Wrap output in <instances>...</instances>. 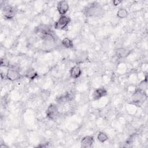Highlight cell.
I'll list each match as a JSON object with an SVG mask.
<instances>
[{
    "mask_svg": "<svg viewBox=\"0 0 148 148\" xmlns=\"http://www.w3.org/2000/svg\"><path fill=\"white\" fill-rule=\"evenodd\" d=\"M102 8L97 3H91L84 9V13L88 17L98 16L101 13Z\"/></svg>",
    "mask_w": 148,
    "mask_h": 148,
    "instance_id": "6da1fadb",
    "label": "cell"
},
{
    "mask_svg": "<svg viewBox=\"0 0 148 148\" xmlns=\"http://www.w3.org/2000/svg\"><path fill=\"white\" fill-rule=\"evenodd\" d=\"M71 22L69 17L65 15L61 16L60 18L54 23V27L56 29L62 30L67 27Z\"/></svg>",
    "mask_w": 148,
    "mask_h": 148,
    "instance_id": "7a4b0ae2",
    "label": "cell"
},
{
    "mask_svg": "<svg viewBox=\"0 0 148 148\" xmlns=\"http://www.w3.org/2000/svg\"><path fill=\"white\" fill-rule=\"evenodd\" d=\"M47 117L51 120H55L59 115V111L57 105L54 103H51L49 105L46 111Z\"/></svg>",
    "mask_w": 148,
    "mask_h": 148,
    "instance_id": "3957f363",
    "label": "cell"
},
{
    "mask_svg": "<svg viewBox=\"0 0 148 148\" xmlns=\"http://www.w3.org/2000/svg\"><path fill=\"white\" fill-rule=\"evenodd\" d=\"M146 97L147 95L145 94L144 90L138 88L132 95V101L135 103L141 104L145 101Z\"/></svg>",
    "mask_w": 148,
    "mask_h": 148,
    "instance_id": "277c9868",
    "label": "cell"
},
{
    "mask_svg": "<svg viewBox=\"0 0 148 148\" xmlns=\"http://www.w3.org/2000/svg\"><path fill=\"white\" fill-rule=\"evenodd\" d=\"M6 77L9 80L16 81L21 77V75L17 69L13 68H9L7 70Z\"/></svg>",
    "mask_w": 148,
    "mask_h": 148,
    "instance_id": "5b68a950",
    "label": "cell"
},
{
    "mask_svg": "<svg viewBox=\"0 0 148 148\" xmlns=\"http://www.w3.org/2000/svg\"><path fill=\"white\" fill-rule=\"evenodd\" d=\"M57 10L61 16H65L69 10V4L66 1H60L57 3Z\"/></svg>",
    "mask_w": 148,
    "mask_h": 148,
    "instance_id": "8992f818",
    "label": "cell"
},
{
    "mask_svg": "<svg viewBox=\"0 0 148 148\" xmlns=\"http://www.w3.org/2000/svg\"><path fill=\"white\" fill-rule=\"evenodd\" d=\"M4 17L6 19L11 20L12 19L15 14V10L14 8L9 5H5L2 9Z\"/></svg>",
    "mask_w": 148,
    "mask_h": 148,
    "instance_id": "52a82bcc",
    "label": "cell"
},
{
    "mask_svg": "<svg viewBox=\"0 0 148 148\" xmlns=\"http://www.w3.org/2000/svg\"><path fill=\"white\" fill-rule=\"evenodd\" d=\"M94 143V136L91 135H87L84 136L80 141L81 147L83 148L91 147L93 145Z\"/></svg>",
    "mask_w": 148,
    "mask_h": 148,
    "instance_id": "ba28073f",
    "label": "cell"
},
{
    "mask_svg": "<svg viewBox=\"0 0 148 148\" xmlns=\"http://www.w3.org/2000/svg\"><path fill=\"white\" fill-rule=\"evenodd\" d=\"M108 94L107 90L104 87H99L94 91L92 97L94 100H98L101 98L105 97Z\"/></svg>",
    "mask_w": 148,
    "mask_h": 148,
    "instance_id": "9c48e42d",
    "label": "cell"
},
{
    "mask_svg": "<svg viewBox=\"0 0 148 148\" xmlns=\"http://www.w3.org/2000/svg\"><path fill=\"white\" fill-rule=\"evenodd\" d=\"M82 70L78 66H73L69 70V75L72 79H76L80 76Z\"/></svg>",
    "mask_w": 148,
    "mask_h": 148,
    "instance_id": "30bf717a",
    "label": "cell"
},
{
    "mask_svg": "<svg viewBox=\"0 0 148 148\" xmlns=\"http://www.w3.org/2000/svg\"><path fill=\"white\" fill-rule=\"evenodd\" d=\"M72 99V95L69 93H66L65 94H62L60 97H57L56 101L59 103H64L68 102H69Z\"/></svg>",
    "mask_w": 148,
    "mask_h": 148,
    "instance_id": "8fae6325",
    "label": "cell"
},
{
    "mask_svg": "<svg viewBox=\"0 0 148 148\" xmlns=\"http://www.w3.org/2000/svg\"><path fill=\"white\" fill-rule=\"evenodd\" d=\"M25 77L29 80H34L36 79L38 76V74L37 71L34 68H30L28 69L25 72Z\"/></svg>",
    "mask_w": 148,
    "mask_h": 148,
    "instance_id": "7c38bea8",
    "label": "cell"
},
{
    "mask_svg": "<svg viewBox=\"0 0 148 148\" xmlns=\"http://www.w3.org/2000/svg\"><path fill=\"white\" fill-rule=\"evenodd\" d=\"M62 45L66 49H71L73 47V43L71 39L66 37L61 40Z\"/></svg>",
    "mask_w": 148,
    "mask_h": 148,
    "instance_id": "4fadbf2b",
    "label": "cell"
},
{
    "mask_svg": "<svg viewBox=\"0 0 148 148\" xmlns=\"http://www.w3.org/2000/svg\"><path fill=\"white\" fill-rule=\"evenodd\" d=\"M97 139L101 143H104L108 139V136L103 132H99L97 135Z\"/></svg>",
    "mask_w": 148,
    "mask_h": 148,
    "instance_id": "5bb4252c",
    "label": "cell"
},
{
    "mask_svg": "<svg viewBox=\"0 0 148 148\" xmlns=\"http://www.w3.org/2000/svg\"><path fill=\"white\" fill-rule=\"evenodd\" d=\"M128 16V12L124 8H120L117 12V16L120 18H124Z\"/></svg>",
    "mask_w": 148,
    "mask_h": 148,
    "instance_id": "9a60e30c",
    "label": "cell"
},
{
    "mask_svg": "<svg viewBox=\"0 0 148 148\" xmlns=\"http://www.w3.org/2000/svg\"><path fill=\"white\" fill-rule=\"evenodd\" d=\"M127 51H126L125 49H119L117 50L116 51V54H117V56L120 57V58H121V57H125L127 53Z\"/></svg>",
    "mask_w": 148,
    "mask_h": 148,
    "instance_id": "2e32d148",
    "label": "cell"
},
{
    "mask_svg": "<svg viewBox=\"0 0 148 148\" xmlns=\"http://www.w3.org/2000/svg\"><path fill=\"white\" fill-rule=\"evenodd\" d=\"M9 65V61L5 58H1V66L2 67H6L8 66Z\"/></svg>",
    "mask_w": 148,
    "mask_h": 148,
    "instance_id": "e0dca14e",
    "label": "cell"
},
{
    "mask_svg": "<svg viewBox=\"0 0 148 148\" xmlns=\"http://www.w3.org/2000/svg\"><path fill=\"white\" fill-rule=\"evenodd\" d=\"M121 1H119V0H114L112 1V3L114 6H117L119 5H120L121 3Z\"/></svg>",
    "mask_w": 148,
    "mask_h": 148,
    "instance_id": "ac0fdd59",
    "label": "cell"
}]
</instances>
